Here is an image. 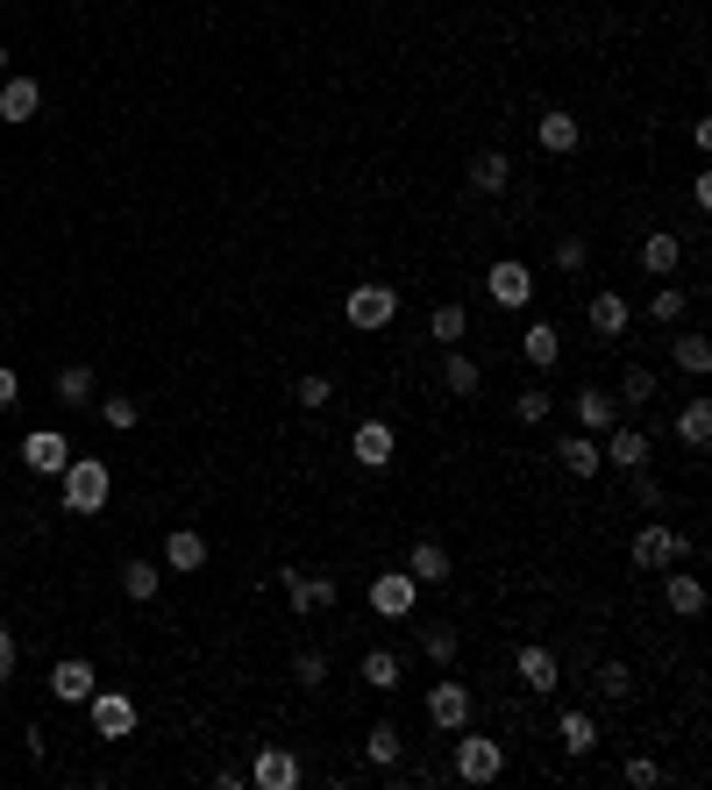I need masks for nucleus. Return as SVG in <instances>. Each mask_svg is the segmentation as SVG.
Segmentation results:
<instances>
[{
  "mask_svg": "<svg viewBox=\"0 0 712 790\" xmlns=\"http://www.w3.org/2000/svg\"><path fill=\"white\" fill-rule=\"evenodd\" d=\"M57 484H65V513H100L108 492H114V478H108L100 456H72V463L57 470Z\"/></svg>",
  "mask_w": 712,
  "mask_h": 790,
  "instance_id": "f257e3e1",
  "label": "nucleus"
},
{
  "mask_svg": "<svg viewBox=\"0 0 712 790\" xmlns=\"http://www.w3.org/2000/svg\"><path fill=\"white\" fill-rule=\"evenodd\" d=\"M342 314H350V328L377 336V328H392V314H399V293H392V285H350Z\"/></svg>",
  "mask_w": 712,
  "mask_h": 790,
  "instance_id": "f03ea898",
  "label": "nucleus"
},
{
  "mask_svg": "<svg viewBox=\"0 0 712 790\" xmlns=\"http://www.w3.org/2000/svg\"><path fill=\"white\" fill-rule=\"evenodd\" d=\"M634 570H670V563H684V556H691V541L684 535H677V527H642V535H634Z\"/></svg>",
  "mask_w": 712,
  "mask_h": 790,
  "instance_id": "7ed1b4c3",
  "label": "nucleus"
},
{
  "mask_svg": "<svg viewBox=\"0 0 712 790\" xmlns=\"http://www.w3.org/2000/svg\"><path fill=\"white\" fill-rule=\"evenodd\" d=\"M499 769H506V748H499L492 734H463L457 740V777L463 783H499Z\"/></svg>",
  "mask_w": 712,
  "mask_h": 790,
  "instance_id": "20e7f679",
  "label": "nucleus"
},
{
  "mask_svg": "<svg viewBox=\"0 0 712 790\" xmlns=\"http://www.w3.org/2000/svg\"><path fill=\"white\" fill-rule=\"evenodd\" d=\"M363 599H371V613H377V619H406V613H414V599H420V584H414L406 570H377Z\"/></svg>",
  "mask_w": 712,
  "mask_h": 790,
  "instance_id": "39448f33",
  "label": "nucleus"
},
{
  "mask_svg": "<svg viewBox=\"0 0 712 790\" xmlns=\"http://www.w3.org/2000/svg\"><path fill=\"white\" fill-rule=\"evenodd\" d=\"M428 726H435V734H463V726H471V691L442 677L428 691Z\"/></svg>",
  "mask_w": 712,
  "mask_h": 790,
  "instance_id": "423d86ee",
  "label": "nucleus"
},
{
  "mask_svg": "<svg viewBox=\"0 0 712 790\" xmlns=\"http://www.w3.org/2000/svg\"><path fill=\"white\" fill-rule=\"evenodd\" d=\"M484 293H492V307H527V299H535V278H527V264L499 256V264L484 271Z\"/></svg>",
  "mask_w": 712,
  "mask_h": 790,
  "instance_id": "0eeeda50",
  "label": "nucleus"
},
{
  "mask_svg": "<svg viewBox=\"0 0 712 790\" xmlns=\"http://www.w3.org/2000/svg\"><path fill=\"white\" fill-rule=\"evenodd\" d=\"M584 321H592V336H599V342H620V336H627V321H634L627 293H613V285H605V293H592V307H584Z\"/></svg>",
  "mask_w": 712,
  "mask_h": 790,
  "instance_id": "6e6552de",
  "label": "nucleus"
},
{
  "mask_svg": "<svg viewBox=\"0 0 712 790\" xmlns=\"http://www.w3.org/2000/svg\"><path fill=\"white\" fill-rule=\"evenodd\" d=\"M22 463L36 470V478H57V470L72 463V442L57 428H36V435H22Z\"/></svg>",
  "mask_w": 712,
  "mask_h": 790,
  "instance_id": "1a4fd4ad",
  "label": "nucleus"
},
{
  "mask_svg": "<svg viewBox=\"0 0 712 790\" xmlns=\"http://www.w3.org/2000/svg\"><path fill=\"white\" fill-rule=\"evenodd\" d=\"M86 705H94V734H100V740H129V734H135V705H129L121 691H94Z\"/></svg>",
  "mask_w": 712,
  "mask_h": 790,
  "instance_id": "9d476101",
  "label": "nucleus"
},
{
  "mask_svg": "<svg viewBox=\"0 0 712 790\" xmlns=\"http://www.w3.org/2000/svg\"><path fill=\"white\" fill-rule=\"evenodd\" d=\"M285 577V599H293V613H321V605H336V577H307V570H278Z\"/></svg>",
  "mask_w": 712,
  "mask_h": 790,
  "instance_id": "9b49d317",
  "label": "nucleus"
},
{
  "mask_svg": "<svg viewBox=\"0 0 712 790\" xmlns=\"http://www.w3.org/2000/svg\"><path fill=\"white\" fill-rule=\"evenodd\" d=\"M51 691H57V698H65V705H86V698H94V691H100V677H94V662H86V656H65V662H57V670H51Z\"/></svg>",
  "mask_w": 712,
  "mask_h": 790,
  "instance_id": "f8f14e48",
  "label": "nucleus"
},
{
  "mask_svg": "<svg viewBox=\"0 0 712 790\" xmlns=\"http://www.w3.org/2000/svg\"><path fill=\"white\" fill-rule=\"evenodd\" d=\"M392 449H399V442H392V428H385V420H357L350 456H357L363 470H385V463H392Z\"/></svg>",
  "mask_w": 712,
  "mask_h": 790,
  "instance_id": "ddd939ff",
  "label": "nucleus"
},
{
  "mask_svg": "<svg viewBox=\"0 0 712 790\" xmlns=\"http://www.w3.org/2000/svg\"><path fill=\"white\" fill-rule=\"evenodd\" d=\"M662 605H670L677 619H699L705 613V584L691 570H662Z\"/></svg>",
  "mask_w": 712,
  "mask_h": 790,
  "instance_id": "4468645a",
  "label": "nucleus"
},
{
  "mask_svg": "<svg viewBox=\"0 0 712 790\" xmlns=\"http://www.w3.org/2000/svg\"><path fill=\"white\" fill-rule=\"evenodd\" d=\"M599 456H613V470H642L648 463V435L642 428H605Z\"/></svg>",
  "mask_w": 712,
  "mask_h": 790,
  "instance_id": "2eb2a0df",
  "label": "nucleus"
},
{
  "mask_svg": "<svg viewBox=\"0 0 712 790\" xmlns=\"http://www.w3.org/2000/svg\"><path fill=\"white\" fill-rule=\"evenodd\" d=\"M406 577H414V584H449V549L442 541H414V549H406Z\"/></svg>",
  "mask_w": 712,
  "mask_h": 790,
  "instance_id": "dca6fc26",
  "label": "nucleus"
},
{
  "mask_svg": "<svg viewBox=\"0 0 712 790\" xmlns=\"http://www.w3.org/2000/svg\"><path fill=\"white\" fill-rule=\"evenodd\" d=\"M36 108H43V86L36 79H8V86H0V121L22 129V121H36Z\"/></svg>",
  "mask_w": 712,
  "mask_h": 790,
  "instance_id": "f3484780",
  "label": "nucleus"
},
{
  "mask_svg": "<svg viewBox=\"0 0 712 790\" xmlns=\"http://www.w3.org/2000/svg\"><path fill=\"white\" fill-rule=\"evenodd\" d=\"M250 783L256 790H293L299 783V762L285 748H264V755H256V769H250Z\"/></svg>",
  "mask_w": 712,
  "mask_h": 790,
  "instance_id": "a211bd4d",
  "label": "nucleus"
},
{
  "mask_svg": "<svg viewBox=\"0 0 712 790\" xmlns=\"http://www.w3.org/2000/svg\"><path fill=\"white\" fill-rule=\"evenodd\" d=\"M513 670H521V683H527V691H556V656H549L541 641H527L521 656H513Z\"/></svg>",
  "mask_w": 712,
  "mask_h": 790,
  "instance_id": "6ab92c4d",
  "label": "nucleus"
},
{
  "mask_svg": "<svg viewBox=\"0 0 712 790\" xmlns=\"http://www.w3.org/2000/svg\"><path fill=\"white\" fill-rule=\"evenodd\" d=\"M556 456H563V470L570 478H599V435H563V442H556Z\"/></svg>",
  "mask_w": 712,
  "mask_h": 790,
  "instance_id": "aec40b11",
  "label": "nucleus"
},
{
  "mask_svg": "<svg viewBox=\"0 0 712 790\" xmlns=\"http://www.w3.org/2000/svg\"><path fill=\"white\" fill-rule=\"evenodd\" d=\"M677 264H684V242H677L670 228H656V235L642 242V271H656V278H670Z\"/></svg>",
  "mask_w": 712,
  "mask_h": 790,
  "instance_id": "412c9836",
  "label": "nucleus"
},
{
  "mask_svg": "<svg viewBox=\"0 0 712 790\" xmlns=\"http://www.w3.org/2000/svg\"><path fill=\"white\" fill-rule=\"evenodd\" d=\"M535 143L549 150V157H570V150H578V114H541L535 121Z\"/></svg>",
  "mask_w": 712,
  "mask_h": 790,
  "instance_id": "4be33fe9",
  "label": "nucleus"
},
{
  "mask_svg": "<svg viewBox=\"0 0 712 790\" xmlns=\"http://www.w3.org/2000/svg\"><path fill=\"white\" fill-rule=\"evenodd\" d=\"M556 740H563V755H592L599 748V720L592 712H563V720H556Z\"/></svg>",
  "mask_w": 712,
  "mask_h": 790,
  "instance_id": "5701e85b",
  "label": "nucleus"
},
{
  "mask_svg": "<svg viewBox=\"0 0 712 790\" xmlns=\"http://www.w3.org/2000/svg\"><path fill=\"white\" fill-rule=\"evenodd\" d=\"M521 356L535 363V371H556V356H563V342H556V328H549V321H527V336H521Z\"/></svg>",
  "mask_w": 712,
  "mask_h": 790,
  "instance_id": "b1692460",
  "label": "nucleus"
},
{
  "mask_svg": "<svg viewBox=\"0 0 712 790\" xmlns=\"http://www.w3.org/2000/svg\"><path fill=\"white\" fill-rule=\"evenodd\" d=\"M613 406H620L613 392L584 385V392H578V428H584V435H605V428H613Z\"/></svg>",
  "mask_w": 712,
  "mask_h": 790,
  "instance_id": "393cba45",
  "label": "nucleus"
},
{
  "mask_svg": "<svg viewBox=\"0 0 712 790\" xmlns=\"http://www.w3.org/2000/svg\"><path fill=\"white\" fill-rule=\"evenodd\" d=\"M207 563V535H193V527H178L172 541H164V570H200Z\"/></svg>",
  "mask_w": 712,
  "mask_h": 790,
  "instance_id": "a878e982",
  "label": "nucleus"
},
{
  "mask_svg": "<svg viewBox=\"0 0 712 790\" xmlns=\"http://www.w3.org/2000/svg\"><path fill=\"white\" fill-rule=\"evenodd\" d=\"M506 178H513V164L499 157V150H484V157H471V193H484V200H492V193H506Z\"/></svg>",
  "mask_w": 712,
  "mask_h": 790,
  "instance_id": "bb28decb",
  "label": "nucleus"
},
{
  "mask_svg": "<svg viewBox=\"0 0 712 790\" xmlns=\"http://www.w3.org/2000/svg\"><path fill=\"white\" fill-rule=\"evenodd\" d=\"M677 442H684V449H705L712 442V406L705 399H691L684 414H677Z\"/></svg>",
  "mask_w": 712,
  "mask_h": 790,
  "instance_id": "cd10ccee",
  "label": "nucleus"
},
{
  "mask_svg": "<svg viewBox=\"0 0 712 790\" xmlns=\"http://www.w3.org/2000/svg\"><path fill=\"white\" fill-rule=\"evenodd\" d=\"M428 336H435V342H463V336H471V314H463L457 299H442V307L428 314Z\"/></svg>",
  "mask_w": 712,
  "mask_h": 790,
  "instance_id": "c85d7f7f",
  "label": "nucleus"
},
{
  "mask_svg": "<svg viewBox=\"0 0 712 790\" xmlns=\"http://www.w3.org/2000/svg\"><path fill=\"white\" fill-rule=\"evenodd\" d=\"M57 399L65 406H94V371H86V363H65V371H57Z\"/></svg>",
  "mask_w": 712,
  "mask_h": 790,
  "instance_id": "c756f323",
  "label": "nucleus"
},
{
  "mask_svg": "<svg viewBox=\"0 0 712 790\" xmlns=\"http://www.w3.org/2000/svg\"><path fill=\"white\" fill-rule=\"evenodd\" d=\"M656 399V371H648V363H627V371H620V406H648Z\"/></svg>",
  "mask_w": 712,
  "mask_h": 790,
  "instance_id": "7c9ffc66",
  "label": "nucleus"
},
{
  "mask_svg": "<svg viewBox=\"0 0 712 790\" xmlns=\"http://www.w3.org/2000/svg\"><path fill=\"white\" fill-rule=\"evenodd\" d=\"M442 385L457 392V399H471V392H478V363L463 356V349H449V356H442Z\"/></svg>",
  "mask_w": 712,
  "mask_h": 790,
  "instance_id": "2f4dec72",
  "label": "nucleus"
},
{
  "mask_svg": "<svg viewBox=\"0 0 712 790\" xmlns=\"http://www.w3.org/2000/svg\"><path fill=\"white\" fill-rule=\"evenodd\" d=\"M363 683H371V691H399V656H385V648H371V656H363V670H357Z\"/></svg>",
  "mask_w": 712,
  "mask_h": 790,
  "instance_id": "473e14b6",
  "label": "nucleus"
},
{
  "mask_svg": "<svg viewBox=\"0 0 712 790\" xmlns=\"http://www.w3.org/2000/svg\"><path fill=\"white\" fill-rule=\"evenodd\" d=\"M670 356H677V371H691V377H705V371H712V342H705V336H677Z\"/></svg>",
  "mask_w": 712,
  "mask_h": 790,
  "instance_id": "72a5a7b5",
  "label": "nucleus"
},
{
  "mask_svg": "<svg viewBox=\"0 0 712 790\" xmlns=\"http://www.w3.org/2000/svg\"><path fill=\"white\" fill-rule=\"evenodd\" d=\"M363 762L392 769V762H399V734H392V726H371V734H363Z\"/></svg>",
  "mask_w": 712,
  "mask_h": 790,
  "instance_id": "f704fd0d",
  "label": "nucleus"
},
{
  "mask_svg": "<svg viewBox=\"0 0 712 790\" xmlns=\"http://www.w3.org/2000/svg\"><path fill=\"white\" fill-rule=\"evenodd\" d=\"M293 406H307V414H321V406H336V385H328L321 371H307V377L293 385Z\"/></svg>",
  "mask_w": 712,
  "mask_h": 790,
  "instance_id": "c9c22d12",
  "label": "nucleus"
},
{
  "mask_svg": "<svg viewBox=\"0 0 712 790\" xmlns=\"http://www.w3.org/2000/svg\"><path fill=\"white\" fill-rule=\"evenodd\" d=\"M121 591H129L135 605L157 599V563H121Z\"/></svg>",
  "mask_w": 712,
  "mask_h": 790,
  "instance_id": "e433bc0d",
  "label": "nucleus"
},
{
  "mask_svg": "<svg viewBox=\"0 0 712 790\" xmlns=\"http://www.w3.org/2000/svg\"><path fill=\"white\" fill-rule=\"evenodd\" d=\"M420 656H428L435 670H449V662H457V634L449 627H420Z\"/></svg>",
  "mask_w": 712,
  "mask_h": 790,
  "instance_id": "4c0bfd02",
  "label": "nucleus"
},
{
  "mask_svg": "<svg viewBox=\"0 0 712 790\" xmlns=\"http://www.w3.org/2000/svg\"><path fill=\"white\" fill-rule=\"evenodd\" d=\"M648 321H684V293H677V285H656V293H648Z\"/></svg>",
  "mask_w": 712,
  "mask_h": 790,
  "instance_id": "58836bf2",
  "label": "nucleus"
},
{
  "mask_svg": "<svg viewBox=\"0 0 712 790\" xmlns=\"http://www.w3.org/2000/svg\"><path fill=\"white\" fill-rule=\"evenodd\" d=\"M293 677L307 683V691H321V683H328V656H321V648H299V656H293Z\"/></svg>",
  "mask_w": 712,
  "mask_h": 790,
  "instance_id": "ea45409f",
  "label": "nucleus"
},
{
  "mask_svg": "<svg viewBox=\"0 0 712 790\" xmlns=\"http://www.w3.org/2000/svg\"><path fill=\"white\" fill-rule=\"evenodd\" d=\"M599 691H605V698H634V670H627V662H605V670H599Z\"/></svg>",
  "mask_w": 712,
  "mask_h": 790,
  "instance_id": "a19ab883",
  "label": "nucleus"
},
{
  "mask_svg": "<svg viewBox=\"0 0 712 790\" xmlns=\"http://www.w3.org/2000/svg\"><path fill=\"white\" fill-rule=\"evenodd\" d=\"M513 414H521V420H549V392H541V385H527L521 399H513Z\"/></svg>",
  "mask_w": 712,
  "mask_h": 790,
  "instance_id": "79ce46f5",
  "label": "nucleus"
},
{
  "mask_svg": "<svg viewBox=\"0 0 712 790\" xmlns=\"http://www.w3.org/2000/svg\"><path fill=\"white\" fill-rule=\"evenodd\" d=\"M100 420H108V428H135L143 414H135V399H100Z\"/></svg>",
  "mask_w": 712,
  "mask_h": 790,
  "instance_id": "37998d69",
  "label": "nucleus"
},
{
  "mask_svg": "<svg viewBox=\"0 0 712 790\" xmlns=\"http://www.w3.org/2000/svg\"><path fill=\"white\" fill-rule=\"evenodd\" d=\"M556 271H584V235H563V242H556Z\"/></svg>",
  "mask_w": 712,
  "mask_h": 790,
  "instance_id": "c03bdc74",
  "label": "nucleus"
},
{
  "mask_svg": "<svg viewBox=\"0 0 712 790\" xmlns=\"http://www.w3.org/2000/svg\"><path fill=\"white\" fill-rule=\"evenodd\" d=\"M627 783H634V790H656V783H662V769L648 762V755H634V762H627Z\"/></svg>",
  "mask_w": 712,
  "mask_h": 790,
  "instance_id": "a18cd8bd",
  "label": "nucleus"
},
{
  "mask_svg": "<svg viewBox=\"0 0 712 790\" xmlns=\"http://www.w3.org/2000/svg\"><path fill=\"white\" fill-rule=\"evenodd\" d=\"M627 478H634V498H642V506H662V484L648 478V470H627Z\"/></svg>",
  "mask_w": 712,
  "mask_h": 790,
  "instance_id": "49530a36",
  "label": "nucleus"
},
{
  "mask_svg": "<svg viewBox=\"0 0 712 790\" xmlns=\"http://www.w3.org/2000/svg\"><path fill=\"white\" fill-rule=\"evenodd\" d=\"M8 677H14V634L0 627V683H8Z\"/></svg>",
  "mask_w": 712,
  "mask_h": 790,
  "instance_id": "de8ad7c7",
  "label": "nucleus"
},
{
  "mask_svg": "<svg viewBox=\"0 0 712 790\" xmlns=\"http://www.w3.org/2000/svg\"><path fill=\"white\" fill-rule=\"evenodd\" d=\"M14 392H22V377H14L8 363H0V406H14Z\"/></svg>",
  "mask_w": 712,
  "mask_h": 790,
  "instance_id": "09e8293b",
  "label": "nucleus"
},
{
  "mask_svg": "<svg viewBox=\"0 0 712 790\" xmlns=\"http://www.w3.org/2000/svg\"><path fill=\"white\" fill-rule=\"evenodd\" d=\"M0 72H8V43H0Z\"/></svg>",
  "mask_w": 712,
  "mask_h": 790,
  "instance_id": "8fccbe9b",
  "label": "nucleus"
},
{
  "mask_svg": "<svg viewBox=\"0 0 712 790\" xmlns=\"http://www.w3.org/2000/svg\"><path fill=\"white\" fill-rule=\"evenodd\" d=\"M0 513H8V498H0Z\"/></svg>",
  "mask_w": 712,
  "mask_h": 790,
  "instance_id": "3c124183",
  "label": "nucleus"
}]
</instances>
